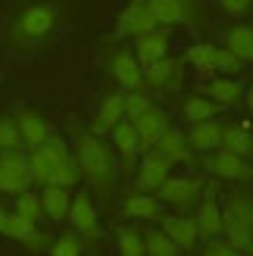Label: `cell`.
Returning a JSON list of instances; mask_svg holds the SVG:
<instances>
[{"instance_id":"cell-23","label":"cell","mask_w":253,"mask_h":256,"mask_svg":"<svg viewBox=\"0 0 253 256\" xmlns=\"http://www.w3.org/2000/svg\"><path fill=\"white\" fill-rule=\"evenodd\" d=\"M222 132H225V125H219L216 119H212V122L191 125V132H188L184 138H188V147L191 150H219Z\"/></svg>"},{"instance_id":"cell-13","label":"cell","mask_w":253,"mask_h":256,"mask_svg":"<svg viewBox=\"0 0 253 256\" xmlns=\"http://www.w3.org/2000/svg\"><path fill=\"white\" fill-rule=\"evenodd\" d=\"M12 122H16V128H19V138H22L25 153L44 147L47 140L54 138V128H50V125L41 119V112H34V110H19L16 116H12Z\"/></svg>"},{"instance_id":"cell-20","label":"cell","mask_w":253,"mask_h":256,"mask_svg":"<svg viewBox=\"0 0 253 256\" xmlns=\"http://www.w3.org/2000/svg\"><path fill=\"white\" fill-rule=\"evenodd\" d=\"M125 219H141V222H160L162 219V203L156 194H132L122 200Z\"/></svg>"},{"instance_id":"cell-4","label":"cell","mask_w":253,"mask_h":256,"mask_svg":"<svg viewBox=\"0 0 253 256\" xmlns=\"http://www.w3.org/2000/svg\"><path fill=\"white\" fill-rule=\"evenodd\" d=\"M32 172H28V156L25 150L19 153H4L0 156V194L19 197L25 190H32Z\"/></svg>"},{"instance_id":"cell-6","label":"cell","mask_w":253,"mask_h":256,"mask_svg":"<svg viewBox=\"0 0 253 256\" xmlns=\"http://www.w3.org/2000/svg\"><path fill=\"white\" fill-rule=\"evenodd\" d=\"M69 228L75 234H82L84 240H100L104 238V228H100V216L91 203V194L88 190H78L72 194V206H69Z\"/></svg>"},{"instance_id":"cell-5","label":"cell","mask_w":253,"mask_h":256,"mask_svg":"<svg viewBox=\"0 0 253 256\" xmlns=\"http://www.w3.org/2000/svg\"><path fill=\"white\" fill-rule=\"evenodd\" d=\"M204 194V178L200 175H169L166 184L156 190L160 203H169L175 210H191V203Z\"/></svg>"},{"instance_id":"cell-25","label":"cell","mask_w":253,"mask_h":256,"mask_svg":"<svg viewBox=\"0 0 253 256\" xmlns=\"http://www.w3.org/2000/svg\"><path fill=\"white\" fill-rule=\"evenodd\" d=\"M200 88L210 94V100L216 106H232V104L241 100V84H238L234 78H225V75H216L210 84H200Z\"/></svg>"},{"instance_id":"cell-30","label":"cell","mask_w":253,"mask_h":256,"mask_svg":"<svg viewBox=\"0 0 253 256\" xmlns=\"http://www.w3.org/2000/svg\"><path fill=\"white\" fill-rule=\"evenodd\" d=\"M216 112H219V106L212 104L210 97H200V94H191L184 100V122H191V125H200V122H212L216 119Z\"/></svg>"},{"instance_id":"cell-39","label":"cell","mask_w":253,"mask_h":256,"mask_svg":"<svg viewBox=\"0 0 253 256\" xmlns=\"http://www.w3.org/2000/svg\"><path fill=\"white\" fill-rule=\"evenodd\" d=\"M219 6L225 10V16H232V19H244V16H250L253 0H219Z\"/></svg>"},{"instance_id":"cell-37","label":"cell","mask_w":253,"mask_h":256,"mask_svg":"<svg viewBox=\"0 0 253 256\" xmlns=\"http://www.w3.org/2000/svg\"><path fill=\"white\" fill-rule=\"evenodd\" d=\"M22 147V138H19V128L12 119H0V156L4 153H19Z\"/></svg>"},{"instance_id":"cell-28","label":"cell","mask_w":253,"mask_h":256,"mask_svg":"<svg viewBox=\"0 0 253 256\" xmlns=\"http://www.w3.org/2000/svg\"><path fill=\"white\" fill-rule=\"evenodd\" d=\"M225 50H232L241 62H253V25H234L225 34Z\"/></svg>"},{"instance_id":"cell-16","label":"cell","mask_w":253,"mask_h":256,"mask_svg":"<svg viewBox=\"0 0 253 256\" xmlns=\"http://www.w3.org/2000/svg\"><path fill=\"white\" fill-rule=\"evenodd\" d=\"M122 122H125V94L112 91V94H106V97H104V104H100L97 116H94V128H91V132L104 138V134H112Z\"/></svg>"},{"instance_id":"cell-7","label":"cell","mask_w":253,"mask_h":256,"mask_svg":"<svg viewBox=\"0 0 253 256\" xmlns=\"http://www.w3.org/2000/svg\"><path fill=\"white\" fill-rule=\"evenodd\" d=\"M150 12L160 28H172V25H194L200 19V4L197 0H147Z\"/></svg>"},{"instance_id":"cell-40","label":"cell","mask_w":253,"mask_h":256,"mask_svg":"<svg viewBox=\"0 0 253 256\" xmlns=\"http://www.w3.org/2000/svg\"><path fill=\"white\" fill-rule=\"evenodd\" d=\"M200 256H241V253H238L234 247H228L222 238H216V240H206V244H204V253H200Z\"/></svg>"},{"instance_id":"cell-34","label":"cell","mask_w":253,"mask_h":256,"mask_svg":"<svg viewBox=\"0 0 253 256\" xmlns=\"http://www.w3.org/2000/svg\"><path fill=\"white\" fill-rule=\"evenodd\" d=\"M12 212L22 216V219H28V222H41V219H44L41 194H38V190H25V194H19L16 203H12Z\"/></svg>"},{"instance_id":"cell-36","label":"cell","mask_w":253,"mask_h":256,"mask_svg":"<svg viewBox=\"0 0 253 256\" xmlns=\"http://www.w3.org/2000/svg\"><path fill=\"white\" fill-rule=\"evenodd\" d=\"M154 110V100H150L144 91H132V94H125V122H134V119H141L144 112Z\"/></svg>"},{"instance_id":"cell-19","label":"cell","mask_w":253,"mask_h":256,"mask_svg":"<svg viewBox=\"0 0 253 256\" xmlns=\"http://www.w3.org/2000/svg\"><path fill=\"white\" fill-rule=\"evenodd\" d=\"M41 194V210H44V219L50 222H66L69 219V206H72V190L69 188H56V184H47L38 190Z\"/></svg>"},{"instance_id":"cell-9","label":"cell","mask_w":253,"mask_h":256,"mask_svg":"<svg viewBox=\"0 0 253 256\" xmlns=\"http://www.w3.org/2000/svg\"><path fill=\"white\" fill-rule=\"evenodd\" d=\"M204 169H206L210 175L222 178V182H244V184L253 182V162L234 156V153H228V150L210 153V156L204 160Z\"/></svg>"},{"instance_id":"cell-32","label":"cell","mask_w":253,"mask_h":256,"mask_svg":"<svg viewBox=\"0 0 253 256\" xmlns=\"http://www.w3.org/2000/svg\"><path fill=\"white\" fill-rule=\"evenodd\" d=\"M172 78H175V62H172L169 56L160 60V62H150V66H144V84L156 88V91H166Z\"/></svg>"},{"instance_id":"cell-10","label":"cell","mask_w":253,"mask_h":256,"mask_svg":"<svg viewBox=\"0 0 253 256\" xmlns=\"http://www.w3.org/2000/svg\"><path fill=\"white\" fill-rule=\"evenodd\" d=\"M172 175V162L162 160L156 150H150L141 156V166H138V175H134V194H156V190L166 184V178Z\"/></svg>"},{"instance_id":"cell-12","label":"cell","mask_w":253,"mask_h":256,"mask_svg":"<svg viewBox=\"0 0 253 256\" xmlns=\"http://www.w3.org/2000/svg\"><path fill=\"white\" fill-rule=\"evenodd\" d=\"M110 75L116 78V84L125 94L144 91V69H141V62L134 60L132 50H116V54L110 56Z\"/></svg>"},{"instance_id":"cell-27","label":"cell","mask_w":253,"mask_h":256,"mask_svg":"<svg viewBox=\"0 0 253 256\" xmlns=\"http://www.w3.org/2000/svg\"><path fill=\"white\" fill-rule=\"evenodd\" d=\"M222 210H225L228 219L253 228V194H247V190H232V194L225 197V206Z\"/></svg>"},{"instance_id":"cell-21","label":"cell","mask_w":253,"mask_h":256,"mask_svg":"<svg viewBox=\"0 0 253 256\" xmlns=\"http://www.w3.org/2000/svg\"><path fill=\"white\" fill-rule=\"evenodd\" d=\"M154 150L160 153L162 160H169L172 166H175V162H188V160H191V147H188V138H184L175 125H169L166 132H162L160 144H156Z\"/></svg>"},{"instance_id":"cell-24","label":"cell","mask_w":253,"mask_h":256,"mask_svg":"<svg viewBox=\"0 0 253 256\" xmlns=\"http://www.w3.org/2000/svg\"><path fill=\"white\" fill-rule=\"evenodd\" d=\"M110 140H112V150H116L128 166H134V160L141 156V140H138L134 125H132V122H122L116 132L110 134Z\"/></svg>"},{"instance_id":"cell-3","label":"cell","mask_w":253,"mask_h":256,"mask_svg":"<svg viewBox=\"0 0 253 256\" xmlns=\"http://www.w3.org/2000/svg\"><path fill=\"white\" fill-rule=\"evenodd\" d=\"M56 19L60 12L54 4H32L19 10L16 22H12V44H41L56 28Z\"/></svg>"},{"instance_id":"cell-14","label":"cell","mask_w":253,"mask_h":256,"mask_svg":"<svg viewBox=\"0 0 253 256\" xmlns=\"http://www.w3.org/2000/svg\"><path fill=\"white\" fill-rule=\"evenodd\" d=\"M4 238L16 240V244L28 247V250H34V253H41V250L50 247V240H47V234L41 232V228H38V222L22 219V216H16L12 210H10V219H6V228H4Z\"/></svg>"},{"instance_id":"cell-15","label":"cell","mask_w":253,"mask_h":256,"mask_svg":"<svg viewBox=\"0 0 253 256\" xmlns=\"http://www.w3.org/2000/svg\"><path fill=\"white\" fill-rule=\"evenodd\" d=\"M222 216H225V210H222L219 194H212V190L204 194V200H200V206H197V216H194L204 244H206V240H216L222 234Z\"/></svg>"},{"instance_id":"cell-2","label":"cell","mask_w":253,"mask_h":256,"mask_svg":"<svg viewBox=\"0 0 253 256\" xmlns=\"http://www.w3.org/2000/svg\"><path fill=\"white\" fill-rule=\"evenodd\" d=\"M28 172H32V184L38 188H47V184H56V188H75L82 182V172H78V162H75V153L62 138H50L44 147L28 150Z\"/></svg>"},{"instance_id":"cell-17","label":"cell","mask_w":253,"mask_h":256,"mask_svg":"<svg viewBox=\"0 0 253 256\" xmlns=\"http://www.w3.org/2000/svg\"><path fill=\"white\" fill-rule=\"evenodd\" d=\"M132 125H134V132H138V140H141V153H150V150L160 144L162 132H166L172 122L166 119V112H162L160 106H154L150 112H144L141 119H134Z\"/></svg>"},{"instance_id":"cell-33","label":"cell","mask_w":253,"mask_h":256,"mask_svg":"<svg viewBox=\"0 0 253 256\" xmlns=\"http://www.w3.org/2000/svg\"><path fill=\"white\" fill-rule=\"evenodd\" d=\"M47 250H50V256H82L84 253V238L75 234L69 228V232H62V234H56L54 240H50Z\"/></svg>"},{"instance_id":"cell-8","label":"cell","mask_w":253,"mask_h":256,"mask_svg":"<svg viewBox=\"0 0 253 256\" xmlns=\"http://www.w3.org/2000/svg\"><path fill=\"white\" fill-rule=\"evenodd\" d=\"M160 25L150 12L147 0H128L125 10L119 12V22H116V38H141V34H150L156 32Z\"/></svg>"},{"instance_id":"cell-18","label":"cell","mask_w":253,"mask_h":256,"mask_svg":"<svg viewBox=\"0 0 253 256\" xmlns=\"http://www.w3.org/2000/svg\"><path fill=\"white\" fill-rule=\"evenodd\" d=\"M134 60L141 62V69L150 66V62H160V60H166L169 56V32L166 28H156V32H150V34H141V38H134Z\"/></svg>"},{"instance_id":"cell-29","label":"cell","mask_w":253,"mask_h":256,"mask_svg":"<svg viewBox=\"0 0 253 256\" xmlns=\"http://www.w3.org/2000/svg\"><path fill=\"white\" fill-rule=\"evenodd\" d=\"M116 250H119V256H147L144 232L134 225H119L116 228Z\"/></svg>"},{"instance_id":"cell-42","label":"cell","mask_w":253,"mask_h":256,"mask_svg":"<svg viewBox=\"0 0 253 256\" xmlns=\"http://www.w3.org/2000/svg\"><path fill=\"white\" fill-rule=\"evenodd\" d=\"M247 110H250V116H253V84H250V91H247Z\"/></svg>"},{"instance_id":"cell-11","label":"cell","mask_w":253,"mask_h":256,"mask_svg":"<svg viewBox=\"0 0 253 256\" xmlns=\"http://www.w3.org/2000/svg\"><path fill=\"white\" fill-rule=\"evenodd\" d=\"M160 232L166 234L182 253H194L200 244V232H197V222L191 216H172V212H162L160 219Z\"/></svg>"},{"instance_id":"cell-31","label":"cell","mask_w":253,"mask_h":256,"mask_svg":"<svg viewBox=\"0 0 253 256\" xmlns=\"http://www.w3.org/2000/svg\"><path fill=\"white\" fill-rule=\"evenodd\" d=\"M216 50L219 47H212V44H194V47H188L184 62H191L200 75H216Z\"/></svg>"},{"instance_id":"cell-41","label":"cell","mask_w":253,"mask_h":256,"mask_svg":"<svg viewBox=\"0 0 253 256\" xmlns=\"http://www.w3.org/2000/svg\"><path fill=\"white\" fill-rule=\"evenodd\" d=\"M6 219H10V210L0 203V234H4V228H6Z\"/></svg>"},{"instance_id":"cell-1","label":"cell","mask_w":253,"mask_h":256,"mask_svg":"<svg viewBox=\"0 0 253 256\" xmlns=\"http://www.w3.org/2000/svg\"><path fill=\"white\" fill-rule=\"evenodd\" d=\"M72 153L78 162L82 182H88L97 194H112V188L119 182V162L106 140L94 134L91 128H78L72 138Z\"/></svg>"},{"instance_id":"cell-35","label":"cell","mask_w":253,"mask_h":256,"mask_svg":"<svg viewBox=\"0 0 253 256\" xmlns=\"http://www.w3.org/2000/svg\"><path fill=\"white\" fill-rule=\"evenodd\" d=\"M144 247H147V256H182V250L175 247L172 240L160 232V228L144 232Z\"/></svg>"},{"instance_id":"cell-26","label":"cell","mask_w":253,"mask_h":256,"mask_svg":"<svg viewBox=\"0 0 253 256\" xmlns=\"http://www.w3.org/2000/svg\"><path fill=\"white\" fill-rule=\"evenodd\" d=\"M222 240L228 247H234L238 253H253V228L241 225V222H234L228 219V216H222Z\"/></svg>"},{"instance_id":"cell-22","label":"cell","mask_w":253,"mask_h":256,"mask_svg":"<svg viewBox=\"0 0 253 256\" xmlns=\"http://www.w3.org/2000/svg\"><path fill=\"white\" fill-rule=\"evenodd\" d=\"M219 150H228L241 160H250L253 156V128L250 125H228L222 132V144Z\"/></svg>"},{"instance_id":"cell-38","label":"cell","mask_w":253,"mask_h":256,"mask_svg":"<svg viewBox=\"0 0 253 256\" xmlns=\"http://www.w3.org/2000/svg\"><path fill=\"white\" fill-rule=\"evenodd\" d=\"M241 69H244V62L238 60L232 50H225V47H219V50H216V75L222 72L225 78H234V75L241 72Z\"/></svg>"}]
</instances>
